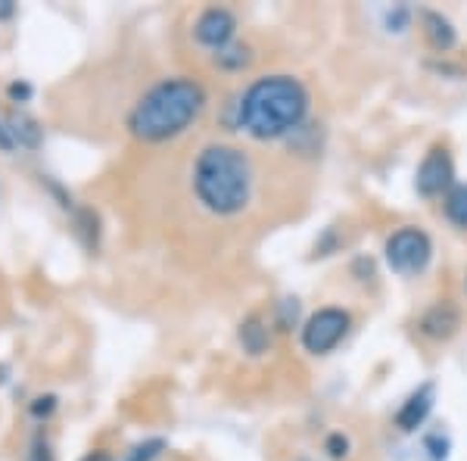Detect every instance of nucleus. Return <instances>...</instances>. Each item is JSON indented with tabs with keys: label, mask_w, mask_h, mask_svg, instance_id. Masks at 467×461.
<instances>
[{
	"label": "nucleus",
	"mask_w": 467,
	"mask_h": 461,
	"mask_svg": "<svg viewBox=\"0 0 467 461\" xmlns=\"http://www.w3.org/2000/svg\"><path fill=\"white\" fill-rule=\"evenodd\" d=\"M308 112V90L293 75H265L253 81L237 103V122L255 141H275L293 131Z\"/></svg>",
	"instance_id": "obj_1"
},
{
	"label": "nucleus",
	"mask_w": 467,
	"mask_h": 461,
	"mask_svg": "<svg viewBox=\"0 0 467 461\" xmlns=\"http://www.w3.org/2000/svg\"><path fill=\"white\" fill-rule=\"evenodd\" d=\"M206 107V90L193 79H165L150 88L128 116V131L138 141L162 143L184 131Z\"/></svg>",
	"instance_id": "obj_2"
},
{
	"label": "nucleus",
	"mask_w": 467,
	"mask_h": 461,
	"mask_svg": "<svg viewBox=\"0 0 467 461\" xmlns=\"http://www.w3.org/2000/svg\"><path fill=\"white\" fill-rule=\"evenodd\" d=\"M193 191L215 215H237L253 196V165L244 150L209 143L193 165Z\"/></svg>",
	"instance_id": "obj_3"
},
{
	"label": "nucleus",
	"mask_w": 467,
	"mask_h": 461,
	"mask_svg": "<svg viewBox=\"0 0 467 461\" xmlns=\"http://www.w3.org/2000/svg\"><path fill=\"white\" fill-rule=\"evenodd\" d=\"M431 237L418 228H402L387 240V262L399 275H418L431 262Z\"/></svg>",
	"instance_id": "obj_4"
},
{
	"label": "nucleus",
	"mask_w": 467,
	"mask_h": 461,
	"mask_svg": "<svg viewBox=\"0 0 467 461\" xmlns=\"http://www.w3.org/2000/svg\"><path fill=\"white\" fill-rule=\"evenodd\" d=\"M349 330V315L343 309H318L303 328V346L312 355L330 352Z\"/></svg>",
	"instance_id": "obj_5"
},
{
	"label": "nucleus",
	"mask_w": 467,
	"mask_h": 461,
	"mask_svg": "<svg viewBox=\"0 0 467 461\" xmlns=\"http://www.w3.org/2000/svg\"><path fill=\"white\" fill-rule=\"evenodd\" d=\"M451 178H455V165H451V156L442 147H433L431 153L424 156L418 169V191L424 196H436L442 191H451Z\"/></svg>",
	"instance_id": "obj_6"
},
{
	"label": "nucleus",
	"mask_w": 467,
	"mask_h": 461,
	"mask_svg": "<svg viewBox=\"0 0 467 461\" xmlns=\"http://www.w3.org/2000/svg\"><path fill=\"white\" fill-rule=\"evenodd\" d=\"M234 28H237V19H234L228 10H222V6H213V10H206L197 19L193 35H197V41L206 44V47L222 50V47H228V41L234 37Z\"/></svg>",
	"instance_id": "obj_7"
},
{
	"label": "nucleus",
	"mask_w": 467,
	"mask_h": 461,
	"mask_svg": "<svg viewBox=\"0 0 467 461\" xmlns=\"http://www.w3.org/2000/svg\"><path fill=\"white\" fill-rule=\"evenodd\" d=\"M458 328H462V315L451 302H436L420 319V334L431 340H449Z\"/></svg>",
	"instance_id": "obj_8"
},
{
	"label": "nucleus",
	"mask_w": 467,
	"mask_h": 461,
	"mask_svg": "<svg viewBox=\"0 0 467 461\" xmlns=\"http://www.w3.org/2000/svg\"><path fill=\"white\" fill-rule=\"evenodd\" d=\"M431 408H433V387L431 383H424L418 393H411L409 399H405V405L399 408V414H396V427L399 430H418L420 424H424V418L431 414Z\"/></svg>",
	"instance_id": "obj_9"
},
{
	"label": "nucleus",
	"mask_w": 467,
	"mask_h": 461,
	"mask_svg": "<svg viewBox=\"0 0 467 461\" xmlns=\"http://www.w3.org/2000/svg\"><path fill=\"white\" fill-rule=\"evenodd\" d=\"M424 35L427 41H431L433 50H451L455 47V28H451V22L446 16H440V13H424Z\"/></svg>",
	"instance_id": "obj_10"
},
{
	"label": "nucleus",
	"mask_w": 467,
	"mask_h": 461,
	"mask_svg": "<svg viewBox=\"0 0 467 461\" xmlns=\"http://www.w3.org/2000/svg\"><path fill=\"white\" fill-rule=\"evenodd\" d=\"M6 134H10L13 147H37L41 143V128H37L35 119L28 116H13L10 122H6Z\"/></svg>",
	"instance_id": "obj_11"
},
{
	"label": "nucleus",
	"mask_w": 467,
	"mask_h": 461,
	"mask_svg": "<svg viewBox=\"0 0 467 461\" xmlns=\"http://www.w3.org/2000/svg\"><path fill=\"white\" fill-rule=\"evenodd\" d=\"M240 343H244V350L253 355H262L268 350V330L262 328L259 319H246L240 324Z\"/></svg>",
	"instance_id": "obj_12"
},
{
	"label": "nucleus",
	"mask_w": 467,
	"mask_h": 461,
	"mask_svg": "<svg viewBox=\"0 0 467 461\" xmlns=\"http://www.w3.org/2000/svg\"><path fill=\"white\" fill-rule=\"evenodd\" d=\"M446 215L458 228L467 231V184H455L446 196Z\"/></svg>",
	"instance_id": "obj_13"
},
{
	"label": "nucleus",
	"mask_w": 467,
	"mask_h": 461,
	"mask_svg": "<svg viewBox=\"0 0 467 461\" xmlns=\"http://www.w3.org/2000/svg\"><path fill=\"white\" fill-rule=\"evenodd\" d=\"M215 59L222 66H228V69H244V66L250 63V50L246 47H222L215 54Z\"/></svg>",
	"instance_id": "obj_14"
},
{
	"label": "nucleus",
	"mask_w": 467,
	"mask_h": 461,
	"mask_svg": "<svg viewBox=\"0 0 467 461\" xmlns=\"http://www.w3.org/2000/svg\"><path fill=\"white\" fill-rule=\"evenodd\" d=\"M162 449H165V440H147V443L134 445L125 461H153V458H160Z\"/></svg>",
	"instance_id": "obj_15"
},
{
	"label": "nucleus",
	"mask_w": 467,
	"mask_h": 461,
	"mask_svg": "<svg viewBox=\"0 0 467 461\" xmlns=\"http://www.w3.org/2000/svg\"><path fill=\"white\" fill-rule=\"evenodd\" d=\"M26 461H54V449H50L47 436H41V434L35 436L32 445H28V458Z\"/></svg>",
	"instance_id": "obj_16"
},
{
	"label": "nucleus",
	"mask_w": 467,
	"mask_h": 461,
	"mask_svg": "<svg viewBox=\"0 0 467 461\" xmlns=\"http://www.w3.org/2000/svg\"><path fill=\"white\" fill-rule=\"evenodd\" d=\"M346 452H349V440H346L343 434H330L327 436V456L330 458H346Z\"/></svg>",
	"instance_id": "obj_17"
},
{
	"label": "nucleus",
	"mask_w": 467,
	"mask_h": 461,
	"mask_svg": "<svg viewBox=\"0 0 467 461\" xmlns=\"http://www.w3.org/2000/svg\"><path fill=\"white\" fill-rule=\"evenodd\" d=\"M424 445H427V449H431L433 461H442V458H446V449H449V440H446V436L433 434V436H427Z\"/></svg>",
	"instance_id": "obj_18"
},
{
	"label": "nucleus",
	"mask_w": 467,
	"mask_h": 461,
	"mask_svg": "<svg viewBox=\"0 0 467 461\" xmlns=\"http://www.w3.org/2000/svg\"><path fill=\"white\" fill-rule=\"evenodd\" d=\"M57 408V396H41V399H35V405H32V412L41 418V414H50Z\"/></svg>",
	"instance_id": "obj_19"
},
{
	"label": "nucleus",
	"mask_w": 467,
	"mask_h": 461,
	"mask_svg": "<svg viewBox=\"0 0 467 461\" xmlns=\"http://www.w3.org/2000/svg\"><path fill=\"white\" fill-rule=\"evenodd\" d=\"M10 97H13V100H28V97H32V88H28V85H10Z\"/></svg>",
	"instance_id": "obj_20"
},
{
	"label": "nucleus",
	"mask_w": 467,
	"mask_h": 461,
	"mask_svg": "<svg viewBox=\"0 0 467 461\" xmlns=\"http://www.w3.org/2000/svg\"><path fill=\"white\" fill-rule=\"evenodd\" d=\"M13 13H16V4H13V0H0V22L13 19Z\"/></svg>",
	"instance_id": "obj_21"
},
{
	"label": "nucleus",
	"mask_w": 467,
	"mask_h": 461,
	"mask_svg": "<svg viewBox=\"0 0 467 461\" xmlns=\"http://www.w3.org/2000/svg\"><path fill=\"white\" fill-rule=\"evenodd\" d=\"M13 147V141H10V134H6V125L0 122V150H10Z\"/></svg>",
	"instance_id": "obj_22"
},
{
	"label": "nucleus",
	"mask_w": 467,
	"mask_h": 461,
	"mask_svg": "<svg viewBox=\"0 0 467 461\" xmlns=\"http://www.w3.org/2000/svg\"><path fill=\"white\" fill-rule=\"evenodd\" d=\"M81 461H112V458L107 456V452H90V456H85Z\"/></svg>",
	"instance_id": "obj_23"
}]
</instances>
